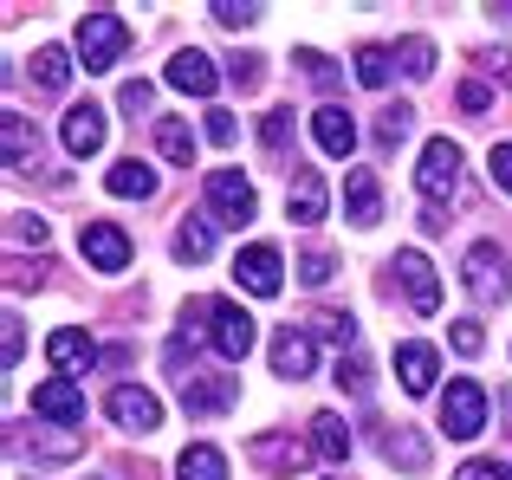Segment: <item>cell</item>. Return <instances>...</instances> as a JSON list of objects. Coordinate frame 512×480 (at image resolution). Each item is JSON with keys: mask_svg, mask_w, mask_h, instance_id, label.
<instances>
[{"mask_svg": "<svg viewBox=\"0 0 512 480\" xmlns=\"http://www.w3.org/2000/svg\"><path fill=\"white\" fill-rule=\"evenodd\" d=\"M396 370H402V390H409V396H428V390H435V370H441L435 344H402Z\"/></svg>", "mask_w": 512, "mask_h": 480, "instance_id": "44dd1931", "label": "cell"}, {"mask_svg": "<svg viewBox=\"0 0 512 480\" xmlns=\"http://www.w3.org/2000/svg\"><path fill=\"white\" fill-rule=\"evenodd\" d=\"M312 364H318V351H312V331H273V370L286 383H305L312 377Z\"/></svg>", "mask_w": 512, "mask_h": 480, "instance_id": "d6986e66", "label": "cell"}, {"mask_svg": "<svg viewBox=\"0 0 512 480\" xmlns=\"http://www.w3.org/2000/svg\"><path fill=\"white\" fill-rule=\"evenodd\" d=\"M253 208L260 202H253V182L240 176V169H214L208 176V221L214 228H247Z\"/></svg>", "mask_w": 512, "mask_h": 480, "instance_id": "277c9868", "label": "cell"}, {"mask_svg": "<svg viewBox=\"0 0 512 480\" xmlns=\"http://www.w3.org/2000/svg\"><path fill=\"white\" fill-rule=\"evenodd\" d=\"M454 98H461V111H467V117H487V111H493V91L480 85V78H467V85L454 91Z\"/></svg>", "mask_w": 512, "mask_h": 480, "instance_id": "74e56055", "label": "cell"}, {"mask_svg": "<svg viewBox=\"0 0 512 480\" xmlns=\"http://www.w3.org/2000/svg\"><path fill=\"white\" fill-rule=\"evenodd\" d=\"M402 72L428 78V72H435V46H428V39H402Z\"/></svg>", "mask_w": 512, "mask_h": 480, "instance_id": "e575fe53", "label": "cell"}, {"mask_svg": "<svg viewBox=\"0 0 512 480\" xmlns=\"http://www.w3.org/2000/svg\"><path fill=\"white\" fill-rule=\"evenodd\" d=\"M506 247L500 240H474L467 247V266H461V279H467V292H474L480 305H500L506 292H512V273H506Z\"/></svg>", "mask_w": 512, "mask_h": 480, "instance_id": "7a4b0ae2", "label": "cell"}, {"mask_svg": "<svg viewBox=\"0 0 512 480\" xmlns=\"http://www.w3.org/2000/svg\"><path fill=\"white\" fill-rule=\"evenodd\" d=\"M454 480H512V468L493 461V455H480V461H467V468H454Z\"/></svg>", "mask_w": 512, "mask_h": 480, "instance_id": "f35d334b", "label": "cell"}, {"mask_svg": "<svg viewBox=\"0 0 512 480\" xmlns=\"http://www.w3.org/2000/svg\"><path fill=\"white\" fill-rule=\"evenodd\" d=\"M344 208H350V221H357V228H376V221H383V189H376L370 169H350V182H344Z\"/></svg>", "mask_w": 512, "mask_h": 480, "instance_id": "7402d4cb", "label": "cell"}, {"mask_svg": "<svg viewBox=\"0 0 512 480\" xmlns=\"http://www.w3.org/2000/svg\"><path fill=\"white\" fill-rule=\"evenodd\" d=\"M331 273H338V260H331L325 247H312V253H305V260H299V279H305V286H325Z\"/></svg>", "mask_w": 512, "mask_h": 480, "instance_id": "8d00e7d4", "label": "cell"}, {"mask_svg": "<svg viewBox=\"0 0 512 480\" xmlns=\"http://www.w3.org/2000/svg\"><path fill=\"white\" fill-rule=\"evenodd\" d=\"M240 403V377L234 370H195L182 377V409L188 416H221V409Z\"/></svg>", "mask_w": 512, "mask_h": 480, "instance_id": "ba28073f", "label": "cell"}, {"mask_svg": "<svg viewBox=\"0 0 512 480\" xmlns=\"http://www.w3.org/2000/svg\"><path fill=\"white\" fill-rule=\"evenodd\" d=\"M104 189L124 195V202H150V195H156V169H150V163H137V156H130V163H111Z\"/></svg>", "mask_w": 512, "mask_h": 480, "instance_id": "603a6c76", "label": "cell"}, {"mask_svg": "<svg viewBox=\"0 0 512 480\" xmlns=\"http://www.w3.org/2000/svg\"><path fill=\"white\" fill-rule=\"evenodd\" d=\"M487 72H500L506 85H512V52H493V59H487Z\"/></svg>", "mask_w": 512, "mask_h": 480, "instance_id": "c3c4849f", "label": "cell"}, {"mask_svg": "<svg viewBox=\"0 0 512 480\" xmlns=\"http://www.w3.org/2000/svg\"><path fill=\"white\" fill-rule=\"evenodd\" d=\"M260 143H266V150H286V143H292V111H266L260 117Z\"/></svg>", "mask_w": 512, "mask_h": 480, "instance_id": "836d02e7", "label": "cell"}, {"mask_svg": "<svg viewBox=\"0 0 512 480\" xmlns=\"http://www.w3.org/2000/svg\"><path fill=\"white\" fill-rule=\"evenodd\" d=\"M20 351H26V331H20V312H7V370L20 364Z\"/></svg>", "mask_w": 512, "mask_h": 480, "instance_id": "bcb514c9", "label": "cell"}, {"mask_svg": "<svg viewBox=\"0 0 512 480\" xmlns=\"http://www.w3.org/2000/svg\"><path fill=\"white\" fill-rule=\"evenodd\" d=\"M7 228H13V240H33V247H46V221H39V215H13Z\"/></svg>", "mask_w": 512, "mask_h": 480, "instance_id": "ee69618b", "label": "cell"}, {"mask_svg": "<svg viewBox=\"0 0 512 480\" xmlns=\"http://www.w3.org/2000/svg\"><path fill=\"white\" fill-rule=\"evenodd\" d=\"M214 20H221V26H253V20H260V7H240V0H214Z\"/></svg>", "mask_w": 512, "mask_h": 480, "instance_id": "b9f144b4", "label": "cell"}, {"mask_svg": "<svg viewBox=\"0 0 512 480\" xmlns=\"http://www.w3.org/2000/svg\"><path fill=\"white\" fill-rule=\"evenodd\" d=\"M46 357L59 364V377H78V370H91V364H98V344H91V331L59 325V331L46 338Z\"/></svg>", "mask_w": 512, "mask_h": 480, "instance_id": "ac0fdd59", "label": "cell"}, {"mask_svg": "<svg viewBox=\"0 0 512 480\" xmlns=\"http://www.w3.org/2000/svg\"><path fill=\"white\" fill-rule=\"evenodd\" d=\"M312 137H318V150H325L331 163H350V150H357V117H350L344 104H318L312 111Z\"/></svg>", "mask_w": 512, "mask_h": 480, "instance_id": "9a60e30c", "label": "cell"}, {"mask_svg": "<svg viewBox=\"0 0 512 480\" xmlns=\"http://www.w3.org/2000/svg\"><path fill=\"white\" fill-rule=\"evenodd\" d=\"M260 72H266L260 59H234V85H240V91H247V85H260Z\"/></svg>", "mask_w": 512, "mask_h": 480, "instance_id": "7dc6e473", "label": "cell"}, {"mask_svg": "<svg viewBox=\"0 0 512 480\" xmlns=\"http://www.w3.org/2000/svg\"><path fill=\"white\" fill-rule=\"evenodd\" d=\"M163 78L175 91H188V98H214V85H221V72H214V59L201 46H182L175 59L163 65Z\"/></svg>", "mask_w": 512, "mask_h": 480, "instance_id": "5bb4252c", "label": "cell"}, {"mask_svg": "<svg viewBox=\"0 0 512 480\" xmlns=\"http://www.w3.org/2000/svg\"><path fill=\"white\" fill-rule=\"evenodd\" d=\"M104 409H111V422L130 429V435H156L163 429V403H156L150 390H137V383H117V390L104 396Z\"/></svg>", "mask_w": 512, "mask_h": 480, "instance_id": "9c48e42d", "label": "cell"}, {"mask_svg": "<svg viewBox=\"0 0 512 480\" xmlns=\"http://www.w3.org/2000/svg\"><path fill=\"white\" fill-rule=\"evenodd\" d=\"M286 215L299 221V228H318V221H325V176H318V169H299V176H292Z\"/></svg>", "mask_w": 512, "mask_h": 480, "instance_id": "ffe728a7", "label": "cell"}, {"mask_svg": "<svg viewBox=\"0 0 512 480\" xmlns=\"http://www.w3.org/2000/svg\"><path fill=\"white\" fill-rule=\"evenodd\" d=\"M175 480H227V455L214 442H188L175 461Z\"/></svg>", "mask_w": 512, "mask_h": 480, "instance_id": "cb8c5ba5", "label": "cell"}, {"mask_svg": "<svg viewBox=\"0 0 512 480\" xmlns=\"http://www.w3.org/2000/svg\"><path fill=\"white\" fill-rule=\"evenodd\" d=\"M312 338H331L338 357H344L350 344H357V318H350V312H312Z\"/></svg>", "mask_w": 512, "mask_h": 480, "instance_id": "d6a6232c", "label": "cell"}, {"mask_svg": "<svg viewBox=\"0 0 512 480\" xmlns=\"http://www.w3.org/2000/svg\"><path fill=\"white\" fill-rule=\"evenodd\" d=\"M312 448H318L325 461H344V455H350V429H344V416H331V409H325V416H312Z\"/></svg>", "mask_w": 512, "mask_h": 480, "instance_id": "f1b7e54d", "label": "cell"}, {"mask_svg": "<svg viewBox=\"0 0 512 480\" xmlns=\"http://www.w3.org/2000/svg\"><path fill=\"white\" fill-rule=\"evenodd\" d=\"M33 416H46V422H85V390H78V377H46L33 390Z\"/></svg>", "mask_w": 512, "mask_h": 480, "instance_id": "2e32d148", "label": "cell"}, {"mask_svg": "<svg viewBox=\"0 0 512 480\" xmlns=\"http://www.w3.org/2000/svg\"><path fill=\"white\" fill-rule=\"evenodd\" d=\"M117 104H124L130 117H137V111H150V104H156V85H150V78H124V91H117Z\"/></svg>", "mask_w": 512, "mask_h": 480, "instance_id": "d590c367", "label": "cell"}, {"mask_svg": "<svg viewBox=\"0 0 512 480\" xmlns=\"http://www.w3.org/2000/svg\"><path fill=\"white\" fill-rule=\"evenodd\" d=\"M208 338H214V351L227 357V364H240V357L253 351V318H247V305H234V299H208Z\"/></svg>", "mask_w": 512, "mask_h": 480, "instance_id": "8992f818", "label": "cell"}, {"mask_svg": "<svg viewBox=\"0 0 512 480\" xmlns=\"http://www.w3.org/2000/svg\"><path fill=\"white\" fill-rule=\"evenodd\" d=\"M487 169H493V189H500V195H512V143H493Z\"/></svg>", "mask_w": 512, "mask_h": 480, "instance_id": "ab89813d", "label": "cell"}, {"mask_svg": "<svg viewBox=\"0 0 512 480\" xmlns=\"http://www.w3.org/2000/svg\"><path fill=\"white\" fill-rule=\"evenodd\" d=\"M409 130H415V104H402V98L383 104V117H376V143H383V150H396Z\"/></svg>", "mask_w": 512, "mask_h": 480, "instance_id": "4dcf8cb0", "label": "cell"}, {"mask_svg": "<svg viewBox=\"0 0 512 480\" xmlns=\"http://www.w3.org/2000/svg\"><path fill=\"white\" fill-rule=\"evenodd\" d=\"M0 137H7V169H33V156H39V130L26 124L20 111L0 117Z\"/></svg>", "mask_w": 512, "mask_h": 480, "instance_id": "d4e9b609", "label": "cell"}, {"mask_svg": "<svg viewBox=\"0 0 512 480\" xmlns=\"http://www.w3.org/2000/svg\"><path fill=\"white\" fill-rule=\"evenodd\" d=\"M130 52V26H124V13H85L78 20V59H85V72H111L117 59Z\"/></svg>", "mask_w": 512, "mask_h": 480, "instance_id": "6da1fadb", "label": "cell"}, {"mask_svg": "<svg viewBox=\"0 0 512 480\" xmlns=\"http://www.w3.org/2000/svg\"><path fill=\"white\" fill-rule=\"evenodd\" d=\"M208 253H214V221L208 215H188L182 228H175V260L195 266V260H208Z\"/></svg>", "mask_w": 512, "mask_h": 480, "instance_id": "4316f807", "label": "cell"}, {"mask_svg": "<svg viewBox=\"0 0 512 480\" xmlns=\"http://www.w3.org/2000/svg\"><path fill=\"white\" fill-rule=\"evenodd\" d=\"M389 78H396V52H389V46H357V85L383 91Z\"/></svg>", "mask_w": 512, "mask_h": 480, "instance_id": "f546056e", "label": "cell"}, {"mask_svg": "<svg viewBox=\"0 0 512 480\" xmlns=\"http://www.w3.org/2000/svg\"><path fill=\"white\" fill-rule=\"evenodd\" d=\"M415 189L428 195V208L448 202V195L461 189V143L428 137V143H422V163H415Z\"/></svg>", "mask_w": 512, "mask_h": 480, "instance_id": "3957f363", "label": "cell"}, {"mask_svg": "<svg viewBox=\"0 0 512 480\" xmlns=\"http://www.w3.org/2000/svg\"><path fill=\"white\" fill-rule=\"evenodd\" d=\"M331 377H338V390H344V396H370V383H376V377H370V357H363V351H344Z\"/></svg>", "mask_w": 512, "mask_h": 480, "instance_id": "1f68e13d", "label": "cell"}, {"mask_svg": "<svg viewBox=\"0 0 512 480\" xmlns=\"http://www.w3.org/2000/svg\"><path fill=\"white\" fill-rule=\"evenodd\" d=\"M104 130H111V124H104V104H72V111H65V130H59V137H65V156H78V163H85V156H98L104 150Z\"/></svg>", "mask_w": 512, "mask_h": 480, "instance_id": "4fadbf2b", "label": "cell"}, {"mask_svg": "<svg viewBox=\"0 0 512 480\" xmlns=\"http://www.w3.org/2000/svg\"><path fill=\"white\" fill-rule=\"evenodd\" d=\"M480 344H487V331H480L474 318H461V325H454V351H461V357H474Z\"/></svg>", "mask_w": 512, "mask_h": 480, "instance_id": "7bdbcfd3", "label": "cell"}, {"mask_svg": "<svg viewBox=\"0 0 512 480\" xmlns=\"http://www.w3.org/2000/svg\"><path fill=\"white\" fill-rule=\"evenodd\" d=\"M234 279H240V292H253V299H273V292L286 286V260H279V247L253 240V247L234 253Z\"/></svg>", "mask_w": 512, "mask_h": 480, "instance_id": "52a82bcc", "label": "cell"}, {"mask_svg": "<svg viewBox=\"0 0 512 480\" xmlns=\"http://www.w3.org/2000/svg\"><path fill=\"white\" fill-rule=\"evenodd\" d=\"M78 253H85L98 273H124V266H130V234L117 228V221H85V234H78Z\"/></svg>", "mask_w": 512, "mask_h": 480, "instance_id": "8fae6325", "label": "cell"}, {"mask_svg": "<svg viewBox=\"0 0 512 480\" xmlns=\"http://www.w3.org/2000/svg\"><path fill=\"white\" fill-rule=\"evenodd\" d=\"M208 143H234V111H208Z\"/></svg>", "mask_w": 512, "mask_h": 480, "instance_id": "f6af8a7d", "label": "cell"}, {"mask_svg": "<svg viewBox=\"0 0 512 480\" xmlns=\"http://www.w3.org/2000/svg\"><path fill=\"white\" fill-rule=\"evenodd\" d=\"M33 85L39 91H65L72 85V52L65 46H39L33 52Z\"/></svg>", "mask_w": 512, "mask_h": 480, "instance_id": "484cf974", "label": "cell"}, {"mask_svg": "<svg viewBox=\"0 0 512 480\" xmlns=\"http://www.w3.org/2000/svg\"><path fill=\"white\" fill-rule=\"evenodd\" d=\"M247 461L253 468H266V474H305V461H312V448L299 442V435H253L247 442Z\"/></svg>", "mask_w": 512, "mask_h": 480, "instance_id": "7c38bea8", "label": "cell"}, {"mask_svg": "<svg viewBox=\"0 0 512 480\" xmlns=\"http://www.w3.org/2000/svg\"><path fill=\"white\" fill-rule=\"evenodd\" d=\"M396 279H402V292H409V305H415L422 318L441 312V279H435V266H428L422 247H402V253H396Z\"/></svg>", "mask_w": 512, "mask_h": 480, "instance_id": "30bf717a", "label": "cell"}, {"mask_svg": "<svg viewBox=\"0 0 512 480\" xmlns=\"http://www.w3.org/2000/svg\"><path fill=\"white\" fill-rule=\"evenodd\" d=\"M376 455H383L389 468H409V474L428 468V442L409 429V422H383V429H376Z\"/></svg>", "mask_w": 512, "mask_h": 480, "instance_id": "e0dca14e", "label": "cell"}, {"mask_svg": "<svg viewBox=\"0 0 512 480\" xmlns=\"http://www.w3.org/2000/svg\"><path fill=\"white\" fill-rule=\"evenodd\" d=\"M156 150H163L175 169H188L195 163V130H188L182 117H163V124H156Z\"/></svg>", "mask_w": 512, "mask_h": 480, "instance_id": "83f0119b", "label": "cell"}, {"mask_svg": "<svg viewBox=\"0 0 512 480\" xmlns=\"http://www.w3.org/2000/svg\"><path fill=\"white\" fill-rule=\"evenodd\" d=\"M299 65H305V78H312V85H338V72H331V59H325V52H312V46H305V52H299Z\"/></svg>", "mask_w": 512, "mask_h": 480, "instance_id": "60d3db41", "label": "cell"}, {"mask_svg": "<svg viewBox=\"0 0 512 480\" xmlns=\"http://www.w3.org/2000/svg\"><path fill=\"white\" fill-rule=\"evenodd\" d=\"M441 429H448L454 442H474V435L487 429V390H480L474 377L448 383V396H441Z\"/></svg>", "mask_w": 512, "mask_h": 480, "instance_id": "5b68a950", "label": "cell"}]
</instances>
